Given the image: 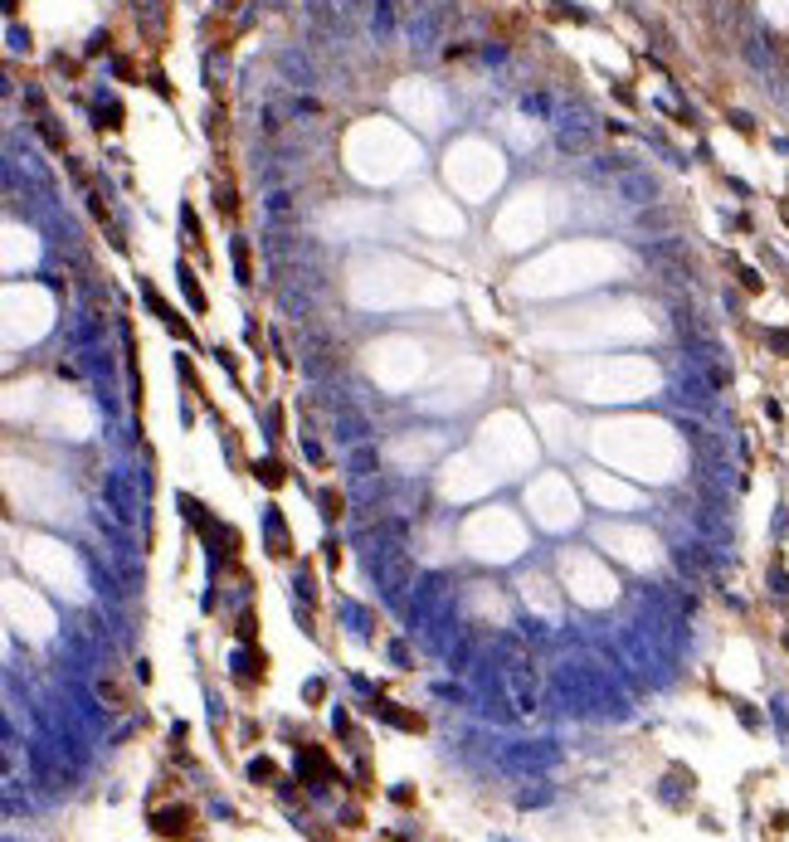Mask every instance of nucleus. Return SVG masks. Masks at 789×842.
<instances>
[{
  "label": "nucleus",
  "instance_id": "f257e3e1",
  "mask_svg": "<svg viewBox=\"0 0 789 842\" xmlns=\"http://www.w3.org/2000/svg\"><path fill=\"white\" fill-rule=\"evenodd\" d=\"M156 833H190V813L181 808V813H161L156 818Z\"/></svg>",
  "mask_w": 789,
  "mask_h": 842
}]
</instances>
